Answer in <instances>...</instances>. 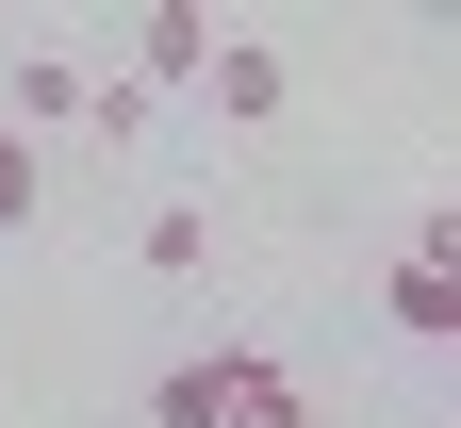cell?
Returning <instances> with one entry per match:
<instances>
[{"instance_id":"6da1fadb","label":"cell","mask_w":461,"mask_h":428,"mask_svg":"<svg viewBox=\"0 0 461 428\" xmlns=\"http://www.w3.org/2000/svg\"><path fill=\"white\" fill-rule=\"evenodd\" d=\"M214 428H313V379L280 346H214Z\"/></svg>"},{"instance_id":"7a4b0ae2","label":"cell","mask_w":461,"mask_h":428,"mask_svg":"<svg viewBox=\"0 0 461 428\" xmlns=\"http://www.w3.org/2000/svg\"><path fill=\"white\" fill-rule=\"evenodd\" d=\"M198 83H214V132H280V50H264V33H214Z\"/></svg>"},{"instance_id":"3957f363","label":"cell","mask_w":461,"mask_h":428,"mask_svg":"<svg viewBox=\"0 0 461 428\" xmlns=\"http://www.w3.org/2000/svg\"><path fill=\"white\" fill-rule=\"evenodd\" d=\"M0 132H83V67L67 50H17L0 67Z\"/></svg>"},{"instance_id":"277c9868","label":"cell","mask_w":461,"mask_h":428,"mask_svg":"<svg viewBox=\"0 0 461 428\" xmlns=\"http://www.w3.org/2000/svg\"><path fill=\"white\" fill-rule=\"evenodd\" d=\"M214 67V17H198V0H149V17H132V83L165 99V83H198Z\"/></svg>"},{"instance_id":"5b68a950","label":"cell","mask_w":461,"mask_h":428,"mask_svg":"<svg viewBox=\"0 0 461 428\" xmlns=\"http://www.w3.org/2000/svg\"><path fill=\"white\" fill-rule=\"evenodd\" d=\"M379 330H395V346H445V330H461V280H445V264H379Z\"/></svg>"},{"instance_id":"8992f818","label":"cell","mask_w":461,"mask_h":428,"mask_svg":"<svg viewBox=\"0 0 461 428\" xmlns=\"http://www.w3.org/2000/svg\"><path fill=\"white\" fill-rule=\"evenodd\" d=\"M132 264H149V280H214V198H165V214L132 231Z\"/></svg>"},{"instance_id":"52a82bcc","label":"cell","mask_w":461,"mask_h":428,"mask_svg":"<svg viewBox=\"0 0 461 428\" xmlns=\"http://www.w3.org/2000/svg\"><path fill=\"white\" fill-rule=\"evenodd\" d=\"M165 132V99L132 83V67H115V83H83V149H149Z\"/></svg>"},{"instance_id":"ba28073f","label":"cell","mask_w":461,"mask_h":428,"mask_svg":"<svg viewBox=\"0 0 461 428\" xmlns=\"http://www.w3.org/2000/svg\"><path fill=\"white\" fill-rule=\"evenodd\" d=\"M33 214H50V149H33V132H0V231H33Z\"/></svg>"},{"instance_id":"9c48e42d","label":"cell","mask_w":461,"mask_h":428,"mask_svg":"<svg viewBox=\"0 0 461 428\" xmlns=\"http://www.w3.org/2000/svg\"><path fill=\"white\" fill-rule=\"evenodd\" d=\"M149 428H214V346H198V362H165V379H149Z\"/></svg>"},{"instance_id":"30bf717a","label":"cell","mask_w":461,"mask_h":428,"mask_svg":"<svg viewBox=\"0 0 461 428\" xmlns=\"http://www.w3.org/2000/svg\"><path fill=\"white\" fill-rule=\"evenodd\" d=\"M395 264H445V280H461V198H429V214H412V248H395Z\"/></svg>"},{"instance_id":"8fae6325","label":"cell","mask_w":461,"mask_h":428,"mask_svg":"<svg viewBox=\"0 0 461 428\" xmlns=\"http://www.w3.org/2000/svg\"><path fill=\"white\" fill-rule=\"evenodd\" d=\"M445 362H461V330H445Z\"/></svg>"}]
</instances>
